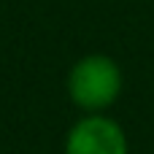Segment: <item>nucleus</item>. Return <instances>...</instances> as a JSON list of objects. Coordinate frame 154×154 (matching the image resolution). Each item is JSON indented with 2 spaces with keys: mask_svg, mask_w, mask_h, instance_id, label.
<instances>
[{
  "mask_svg": "<svg viewBox=\"0 0 154 154\" xmlns=\"http://www.w3.org/2000/svg\"><path fill=\"white\" fill-rule=\"evenodd\" d=\"M68 92L84 111L108 108L122 92V70L106 54H89L79 60L68 76Z\"/></svg>",
  "mask_w": 154,
  "mask_h": 154,
  "instance_id": "1",
  "label": "nucleus"
},
{
  "mask_svg": "<svg viewBox=\"0 0 154 154\" xmlns=\"http://www.w3.org/2000/svg\"><path fill=\"white\" fill-rule=\"evenodd\" d=\"M65 154H127V135L114 119L95 114L70 127Z\"/></svg>",
  "mask_w": 154,
  "mask_h": 154,
  "instance_id": "2",
  "label": "nucleus"
}]
</instances>
